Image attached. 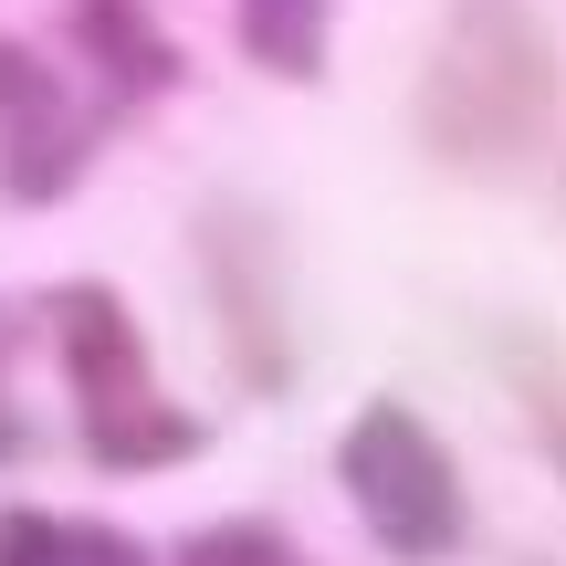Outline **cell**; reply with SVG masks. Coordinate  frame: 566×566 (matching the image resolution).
I'll return each mask as SVG.
<instances>
[{
	"instance_id": "277c9868",
	"label": "cell",
	"mask_w": 566,
	"mask_h": 566,
	"mask_svg": "<svg viewBox=\"0 0 566 566\" xmlns=\"http://www.w3.org/2000/svg\"><path fill=\"white\" fill-rule=\"evenodd\" d=\"M0 147H11V189L21 200H53V189H74L84 168V116L63 105L53 63H32L21 42H0Z\"/></svg>"
},
{
	"instance_id": "8992f818",
	"label": "cell",
	"mask_w": 566,
	"mask_h": 566,
	"mask_svg": "<svg viewBox=\"0 0 566 566\" xmlns=\"http://www.w3.org/2000/svg\"><path fill=\"white\" fill-rule=\"evenodd\" d=\"M0 566H147L137 535L74 525V514H0Z\"/></svg>"
},
{
	"instance_id": "6da1fadb",
	"label": "cell",
	"mask_w": 566,
	"mask_h": 566,
	"mask_svg": "<svg viewBox=\"0 0 566 566\" xmlns=\"http://www.w3.org/2000/svg\"><path fill=\"white\" fill-rule=\"evenodd\" d=\"M556 42L535 0H451L420 74V147L472 179H514L556 147Z\"/></svg>"
},
{
	"instance_id": "9c48e42d",
	"label": "cell",
	"mask_w": 566,
	"mask_h": 566,
	"mask_svg": "<svg viewBox=\"0 0 566 566\" xmlns=\"http://www.w3.org/2000/svg\"><path fill=\"white\" fill-rule=\"evenodd\" d=\"M179 566H315L283 525H200L179 546Z\"/></svg>"
},
{
	"instance_id": "5b68a950",
	"label": "cell",
	"mask_w": 566,
	"mask_h": 566,
	"mask_svg": "<svg viewBox=\"0 0 566 566\" xmlns=\"http://www.w3.org/2000/svg\"><path fill=\"white\" fill-rule=\"evenodd\" d=\"M493 357H504V388H514V409H525L535 451L566 472V346L535 336V325H504V336H493Z\"/></svg>"
},
{
	"instance_id": "3957f363",
	"label": "cell",
	"mask_w": 566,
	"mask_h": 566,
	"mask_svg": "<svg viewBox=\"0 0 566 566\" xmlns=\"http://www.w3.org/2000/svg\"><path fill=\"white\" fill-rule=\"evenodd\" d=\"M336 483H346V504H357V525L378 535L399 566H441V556H462V535H472L462 462H451V441H441V430H430L409 399H367L357 420H346V441H336Z\"/></svg>"
},
{
	"instance_id": "52a82bcc",
	"label": "cell",
	"mask_w": 566,
	"mask_h": 566,
	"mask_svg": "<svg viewBox=\"0 0 566 566\" xmlns=\"http://www.w3.org/2000/svg\"><path fill=\"white\" fill-rule=\"evenodd\" d=\"M242 42L273 74H315L325 53V0H242Z\"/></svg>"
},
{
	"instance_id": "7a4b0ae2",
	"label": "cell",
	"mask_w": 566,
	"mask_h": 566,
	"mask_svg": "<svg viewBox=\"0 0 566 566\" xmlns=\"http://www.w3.org/2000/svg\"><path fill=\"white\" fill-rule=\"evenodd\" d=\"M53 346H63V378H74L84 451H95L105 472H158V462H189V451H200V420L158 388L137 315H126L105 283H63L53 294Z\"/></svg>"
},
{
	"instance_id": "ba28073f",
	"label": "cell",
	"mask_w": 566,
	"mask_h": 566,
	"mask_svg": "<svg viewBox=\"0 0 566 566\" xmlns=\"http://www.w3.org/2000/svg\"><path fill=\"white\" fill-rule=\"evenodd\" d=\"M84 42H105V63H116V84H168L179 74V53H168L158 32H147L126 0H84Z\"/></svg>"
}]
</instances>
